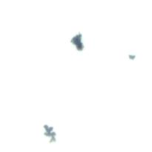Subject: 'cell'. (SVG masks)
Returning a JSON list of instances; mask_svg holds the SVG:
<instances>
[{
	"instance_id": "obj_1",
	"label": "cell",
	"mask_w": 152,
	"mask_h": 152,
	"mask_svg": "<svg viewBox=\"0 0 152 152\" xmlns=\"http://www.w3.org/2000/svg\"><path fill=\"white\" fill-rule=\"evenodd\" d=\"M72 44L75 46L77 50H80V48L83 49V47L84 48V43L83 42V36L81 34H76L71 40Z\"/></svg>"
},
{
	"instance_id": "obj_2",
	"label": "cell",
	"mask_w": 152,
	"mask_h": 152,
	"mask_svg": "<svg viewBox=\"0 0 152 152\" xmlns=\"http://www.w3.org/2000/svg\"><path fill=\"white\" fill-rule=\"evenodd\" d=\"M43 133H45V134L47 135V137L48 136L49 137H53L56 136V131L54 130V128L53 127V126L49 124H45L43 126Z\"/></svg>"
}]
</instances>
